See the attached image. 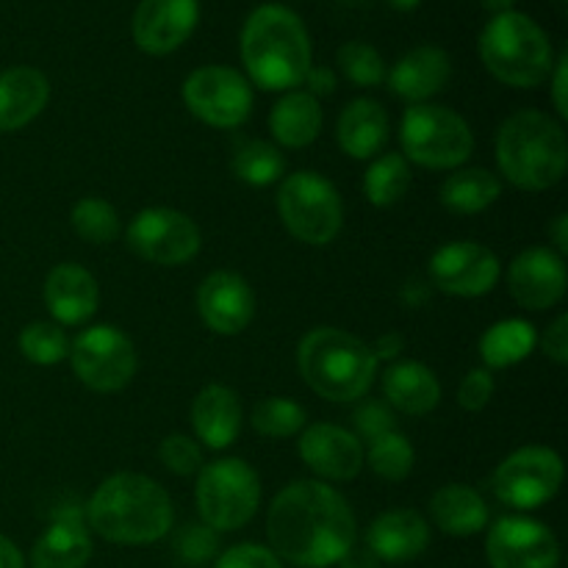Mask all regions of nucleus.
<instances>
[{
    "mask_svg": "<svg viewBox=\"0 0 568 568\" xmlns=\"http://www.w3.org/2000/svg\"><path fill=\"white\" fill-rule=\"evenodd\" d=\"M272 552L297 568H331L355 547L358 525L347 499L320 480H294L266 514Z\"/></svg>",
    "mask_w": 568,
    "mask_h": 568,
    "instance_id": "nucleus-1",
    "label": "nucleus"
},
{
    "mask_svg": "<svg viewBox=\"0 0 568 568\" xmlns=\"http://www.w3.org/2000/svg\"><path fill=\"white\" fill-rule=\"evenodd\" d=\"M172 499L164 488L136 471H120L94 488L87 521L105 541L122 547L155 544L172 530Z\"/></svg>",
    "mask_w": 568,
    "mask_h": 568,
    "instance_id": "nucleus-2",
    "label": "nucleus"
},
{
    "mask_svg": "<svg viewBox=\"0 0 568 568\" xmlns=\"http://www.w3.org/2000/svg\"><path fill=\"white\" fill-rule=\"evenodd\" d=\"M242 61L250 81L266 92H294L303 87L314 67L303 20L286 6H258L242 28Z\"/></svg>",
    "mask_w": 568,
    "mask_h": 568,
    "instance_id": "nucleus-3",
    "label": "nucleus"
},
{
    "mask_svg": "<svg viewBox=\"0 0 568 568\" xmlns=\"http://www.w3.org/2000/svg\"><path fill=\"white\" fill-rule=\"evenodd\" d=\"M497 166L505 181L525 192H547L564 181L568 139L549 114L525 109L510 114L497 133Z\"/></svg>",
    "mask_w": 568,
    "mask_h": 568,
    "instance_id": "nucleus-4",
    "label": "nucleus"
},
{
    "mask_svg": "<svg viewBox=\"0 0 568 568\" xmlns=\"http://www.w3.org/2000/svg\"><path fill=\"white\" fill-rule=\"evenodd\" d=\"M300 377L327 403H355L366 397L377 375L369 344L342 327H314L297 347Z\"/></svg>",
    "mask_w": 568,
    "mask_h": 568,
    "instance_id": "nucleus-5",
    "label": "nucleus"
},
{
    "mask_svg": "<svg viewBox=\"0 0 568 568\" xmlns=\"http://www.w3.org/2000/svg\"><path fill=\"white\" fill-rule=\"evenodd\" d=\"M480 59L497 81L514 89H536L555 67L547 31L521 11L491 17L480 33Z\"/></svg>",
    "mask_w": 568,
    "mask_h": 568,
    "instance_id": "nucleus-6",
    "label": "nucleus"
},
{
    "mask_svg": "<svg viewBox=\"0 0 568 568\" xmlns=\"http://www.w3.org/2000/svg\"><path fill=\"white\" fill-rule=\"evenodd\" d=\"M405 161L427 170H458L475 150L469 122L447 105H410L399 128Z\"/></svg>",
    "mask_w": 568,
    "mask_h": 568,
    "instance_id": "nucleus-7",
    "label": "nucleus"
},
{
    "mask_svg": "<svg viewBox=\"0 0 568 568\" xmlns=\"http://www.w3.org/2000/svg\"><path fill=\"white\" fill-rule=\"evenodd\" d=\"M200 519L214 532H231L247 525L261 503V480L242 458H222L200 469L197 488Z\"/></svg>",
    "mask_w": 568,
    "mask_h": 568,
    "instance_id": "nucleus-8",
    "label": "nucleus"
},
{
    "mask_svg": "<svg viewBox=\"0 0 568 568\" xmlns=\"http://www.w3.org/2000/svg\"><path fill=\"white\" fill-rule=\"evenodd\" d=\"M277 211L288 233L311 247L331 244L344 225V205L336 186L311 170L283 178L281 192H277Z\"/></svg>",
    "mask_w": 568,
    "mask_h": 568,
    "instance_id": "nucleus-9",
    "label": "nucleus"
},
{
    "mask_svg": "<svg viewBox=\"0 0 568 568\" xmlns=\"http://www.w3.org/2000/svg\"><path fill=\"white\" fill-rule=\"evenodd\" d=\"M67 358L78 381L98 394L122 392L136 375V347L114 325H94L78 333Z\"/></svg>",
    "mask_w": 568,
    "mask_h": 568,
    "instance_id": "nucleus-10",
    "label": "nucleus"
},
{
    "mask_svg": "<svg viewBox=\"0 0 568 568\" xmlns=\"http://www.w3.org/2000/svg\"><path fill=\"white\" fill-rule=\"evenodd\" d=\"M564 486V460L549 447H521L497 466L494 497L514 510H536L552 503Z\"/></svg>",
    "mask_w": 568,
    "mask_h": 568,
    "instance_id": "nucleus-11",
    "label": "nucleus"
},
{
    "mask_svg": "<svg viewBox=\"0 0 568 568\" xmlns=\"http://www.w3.org/2000/svg\"><path fill=\"white\" fill-rule=\"evenodd\" d=\"M183 103L205 125L231 131L250 120L253 87L233 67L209 64L183 81Z\"/></svg>",
    "mask_w": 568,
    "mask_h": 568,
    "instance_id": "nucleus-12",
    "label": "nucleus"
},
{
    "mask_svg": "<svg viewBox=\"0 0 568 568\" xmlns=\"http://www.w3.org/2000/svg\"><path fill=\"white\" fill-rule=\"evenodd\" d=\"M128 244L148 264L183 266L200 253L203 236L192 216L155 205L133 216L128 225Z\"/></svg>",
    "mask_w": 568,
    "mask_h": 568,
    "instance_id": "nucleus-13",
    "label": "nucleus"
},
{
    "mask_svg": "<svg viewBox=\"0 0 568 568\" xmlns=\"http://www.w3.org/2000/svg\"><path fill=\"white\" fill-rule=\"evenodd\" d=\"M491 568H558L560 547L547 525L527 516H505L494 521L486 538Z\"/></svg>",
    "mask_w": 568,
    "mask_h": 568,
    "instance_id": "nucleus-14",
    "label": "nucleus"
},
{
    "mask_svg": "<svg viewBox=\"0 0 568 568\" xmlns=\"http://www.w3.org/2000/svg\"><path fill=\"white\" fill-rule=\"evenodd\" d=\"M499 258L477 242H453L430 258V286L453 297H483L499 281Z\"/></svg>",
    "mask_w": 568,
    "mask_h": 568,
    "instance_id": "nucleus-15",
    "label": "nucleus"
},
{
    "mask_svg": "<svg viewBox=\"0 0 568 568\" xmlns=\"http://www.w3.org/2000/svg\"><path fill=\"white\" fill-rule=\"evenodd\" d=\"M566 261L549 247H530L510 261L508 288L527 311L555 308L566 297Z\"/></svg>",
    "mask_w": 568,
    "mask_h": 568,
    "instance_id": "nucleus-16",
    "label": "nucleus"
},
{
    "mask_svg": "<svg viewBox=\"0 0 568 568\" xmlns=\"http://www.w3.org/2000/svg\"><path fill=\"white\" fill-rule=\"evenodd\" d=\"M197 20V0H142L133 11V42L150 55H166L192 37Z\"/></svg>",
    "mask_w": 568,
    "mask_h": 568,
    "instance_id": "nucleus-17",
    "label": "nucleus"
},
{
    "mask_svg": "<svg viewBox=\"0 0 568 568\" xmlns=\"http://www.w3.org/2000/svg\"><path fill=\"white\" fill-rule=\"evenodd\" d=\"M297 453L314 475L333 483L355 480L366 464L364 444L358 442V436L327 422L305 427L297 442Z\"/></svg>",
    "mask_w": 568,
    "mask_h": 568,
    "instance_id": "nucleus-18",
    "label": "nucleus"
},
{
    "mask_svg": "<svg viewBox=\"0 0 568 568\" xmlns=\"http://www.w3.org/2000/svg\"><path fill=\"white\" fill-rule=\"evenodd\" d=\"M197 311L216 336H239L255 316V294L236 272H211L197 288Z\"/></svg>",
    "mask_w": 568,
    "mask_h": 568,
    "instance_id": "nucleus-19",
    "label": "nucleus"
},
{
    "mask_svg": "<svg viewBox=\"0 0 568 568\" xmlns=\"http://www.w3.org/2000/svg\"><path fill=\"white\" fill-rule=\"evenodd\" d=\"M449 78H453V61H449L447 50L436 48V44H422V48L408 50L392 67V72H386L388 89L410 105L436 98L438 92L447 89Z\"/></svg>",
    "mask_w": 568,
    "mask_h": 568,
    "instance_id": "nucleus-20",
    "label": "nucleus"
},
{
    "mask_svg": "<svg viewBox=\"0 0 568 568\" xmlns=\"http://www.w3.org/2000/svg\"><path fill=\"white\" fill-rule=\"evenodd\" d=\"M430 544V525L416 510H388L372 521L366 549L381 564H408L419 558Z\"/></svg>",
    "mask_w": 568,
    "mask_h": 568,
    "instance_id": "nucleus-21",
    "label": "nucleus"
},
{
    "mask_svg": "<svg viewBox=\"0 0 568 568\" xmlns=\"http://www.w3.org/2000/svg\"><path fill=\"white\" fill-rule=\"evenodd\" d=\"M100 303L98 281L78 264H59L44 281V305L55 325H83L94 316Z\"/></svg>",
    "mask_w": 568,
    "mask_h": 568,
    "instance_id": "nucleus-22",
    "label": "nucleus"
},
{
    "mask_svg": "<svg viewBox=\"0 0 568 568\" xmlns=\"http://www.w3.org/2000/svg\"><path fill=\"white\" fill-rule=\"evenodd\" d=\"M50 100V83L33 67L0 72V133H11L37 120Z\"/></svg>",
    "mask_w": 568,
    "mask_h": 568,
    "instance_id": "nucleus-23",
    "label": "nucleus"
},
{
    "mask_svg": "<svg viewBox=\"0 0 568 568\" xmlns=\"http://www.w3.org/2000/svg\"><path fill=\"white\" fill-rule=\"evenodd\" d=\"M192 427L211 449H227L242 430V403L233 388L211 383L194 397Z\"/></svg>",
    "mask_w": 568,
    "mask_h": 568,
    "instance_id": "nucleus-24",
    "label": "nucleus"
},
{
    "mask_svg": "<svg viewBox=\"0 0 568 568\" xmlns=\"http://www.w3.org/2000/svg\"><path fill=\"white\" fill-rule=\"evenodd\" d=\"M338 148L349 159L369 161L383 153L388 142V114L377 100L358 98L338 116Z\"/></svg>",
    "mask_w": 568,
    "mask_h": 568,
    "instance_id": "nucleus-25",
    "label": "nucleus"
},
{
    "mask_svg": "<svg viewBox=\"0 0 568 568\" xmlns=\"http://www.w3.org/2000/svg\"><path fill=\"white\" fill-rule=\"evenodd\" d=\"M383 394L392 408L408 416H427L442 403L438 377L433 375L430 366L419 364V361H403V364L388 366V372L383 375Z\"/></svg>",
    "mask_w": 568,
    "mask_h": 568,
    "instance_id": "nucleus-26",
    "label": "nucleus"
},
{
    "mask_svg": "<svg viewBox=\"0 0 568 568\" xmlns=\"http://www.w3.org/2000/svg\"><path fill=\"white\" fill-rule=\"evenodd\" d=\"M92 558V538L78 514H61L31 549L33 568H83Z\"/></svg>",
    "mask_w": 568,
    "mask_h": 568,
    "instance_id": "nucleus-27",
    "label": "nucleus"
},
{
    "mask_svg": "<svg viewBox=\"0 0 568 568\" xmlns=\"http://www.w3.org/2000/svg\"><path fill=\"white\" fill-rule=\"evenodd\" d=\"M430 516L436 527L447 536L469 538L486 530L488 505L471 486L464 483H447L438 488L430 499Z\"/></svg>",
    "mask_w": 568,
    "mask_h": 568,
    "instance_id": "nucleus-28",
    "label": "nucleus"
},
{
    "mask_svg": "<svg viewBox=\"0 0 568 568\" xmlns=\"http://www.w3.org/2000/svg\"><path fill=\"white\" fill-rule=\"evenodd\" d=\"M322 105L314 94L308 92H286L270 114V131L281 148L300 150L316 142L322 131Z\"/></svg>",
    "mask_w": 568,
    "mask_h": 568,
    "instance_id": "nucleus-29",
    "label": "nucleus"
},
{
    "mask_svg": "<svg viewBox=\"0 0 568 568\" xmlns=\"http://www.w3.org/2000/svg\"><path fill=\"white\" fill-rule=\"evenodd\" d=\"M503 197V183L491 170H455L442 186V203L449 214L471 216L491 209Z\"/></svg>",
    "mask_w": 568,
    "mask_h": 568,
    "instance_id": "nucleus-30",
    "label": "nucleus"
},
{
    "mask_svg": "<svg viewBox=\"0 0 568 568\" xmlns=\"http://www.w3.org/2000/svg\"><path fill=\"white\" fill-rule=\"evenodd\" d=\"M538 333L525 320H503L488 327L480 338V358L488 369H508L530 358Z\"/></svg>",
    "mask_w": 568,
    "mask_h": 568,
    "instance_id": "nucleus-31",
    "label": "nucleus"
},
{
    "mask_svg": "<svg viewBox=\"0 0 568 568\" xmlns=\"http://www.w3.org/2000/svg\"><path fill=\"white\" fill-rule=\"evenodd\" d=\"M410 181H414V175H410V164L405 161V155L383 153L372 159L369 170H366L364 194L377 209H392L408 194Z\"/></svg>",
    "mask_w": 568,
    "mask_h": 568,
    "instance_id": "nucleus-32",
    "label": "nucleus"
},
{
    "mask_svg": "<svg viewBox=\"0 0 568 568\" xmlns=\"http://www.w3.org/2000/svg\"><path fill=\"white\" fill-rule=\"evenodd\" d=\"M231 170L239 181L247 186H272L281 181L286 172V159H283L281 148L272 142H261V139H250L242 142L233 153Z\"/></svg>",
    "mask_w": 568,
    "mask_h": 568,
    "instance_id": "nucleus-33",
    "label": "nucleus"
},
{
    "mask_svg": "<svg viewBox=\"0 0 568 568\" xmlns=\"http://www.w3.org/2000/svg\"><path fill=\"white\" fill-rule=\"evenodd\" d=\"M70 225L78 239L89 244H111L120 239V214L114 205L103 197H83L72 205Z\"/></svg>",
    "mask_w": 568,
    "mask_h": 568,
    "instance_id": "nucleus-34",
    "label": "nucleus"
},
{
    "mask_svg": "<svg viewBox=\"0 0 568 568\" xmlns=\"http://www.w3.org/2000/svg\"><path fill=\"white\" fill-rule=\"evenodd\" d=\"M250 422H253V430L264 438H292L305 430L308 416H305L303 405H297L294 399L266 397L255 405Z\"/></svg>",
    "mask_w": 568,
    "mask_h": 568,
    "instance_id": "nucleus-35",
    "label": "nucleus"
},
{
    "mask_svg": "<svg viewBox=\"0 0 568 568\" xmlns=\"http://www.w3.org/2000/svg\"><path fill=\"white\" fill-rule=\"evenodd\" d=\"M364 460H369V469L377 477L388 483H399L414 469V447H410L403 433L392 430L369 444V455H364Z\"/></svg>",
    "mask_w": 568,
    "mask_h": 568,
    "instance_id": "nucleus-36",
    "label": "nucleus"
},
{
    "mask_svg": "<svg viewBox=\"0 0 568 568\" xmlns=\"http://www.w3.org/2000/svg\"><path fill=\"white\" fill-rule=\"evenodd\" d=\"M20 353L37 366H53L70 355V338L55 322H31L20 333Z\"/></svg>",
    "mask_w": 568,
    "mask_h": 568,
    "instance_id": "nucleus-37",
    "label": "nucleus"
},
{
    "mask_svg": "<svg viewBox=\"0 0 568 568\" xmlns=\"http://www.w3.org/2000/svg\"><path fill=\"white\" fill-rule=\"evenodd\" d=\"M338 70L349 83L361 89L381 87L386 81V61L372 44L347 42L338 48Z\"/></svg>",
    "mask_w": 568,
    "mask_h": 568,
    "instance_id": "nucleus-38",
    "label": "nucleus"
},
{
    "mask_svg": "<svg viewBox=\"0 0 568 568\" xmlns=\"http://www.w3.org/2000/svg\"><path fill=\"white\" fill-rule=\"evenodd\" d=\"M159 458H161V464H164L166 469L178 477L200 475V469L205 466L200 444L194 442V438L183 436V433H172V436H166L164 442H161Z\"/></svg>",
    "mask_w": 568,
    "mask_h": 568,
    "instance_id": "nucleus-39",
    "label": "nucleus"
},
{
    "mask_svg": "<svg viewBox=\"0 0 568 568\" xmlns=\"http://www.w3.org/2000/svg\"><path fill=\"white\" fill-rule=\"evenodd\" d=\"M220 549V538L205 525H186L175 538V555L186 566H203Z\"/></svg>",
    "mask_w": 568,
    "mask_h": 568,
    "instance_id": "nucleus-40",
    "label": "nucleus"
},
{
    "mask_svg": "<svg viewBox=\"0 0 568 568\" xmlns=\"http://www.w3.org/2000/svg\"><path fill=\"white\" fill-rule=\"evenodd\" d=\"M214 568H283L281 558L261 544H236L220 555Z\"/></svg>",
    "mask_w": 568,
    "mask_h": 568,
    "instance_id": "nucleus-41",
    "label": "nucleus"
},
{
    "mask_svg": "<svg viewBox=\"0 0 568 568\" xmlns=\"http://www.w3.org/2000/svg\"><path fill=\"white\" fill-rule=\"evenodd\" d=\"M355 430H358V442H375V438L386 436V433L397 430L394 414L383 403H364L355 410Z\"/></svg>",
    "mask_w": 568,
    "mask_h": 568,
    "instance_id": "nucleus-42",
    "label": "nucleus"
},
{
    "mask_svg": "<svg viewBox=\"0 0 568 568\" xmlns=\"http://www.w3.org/2000/svg\"><path fill=\"white\" fill-rule=\"evenodd\" d=\"M494 388H497V383H494L491 372L471 369L458 386V405L464 410H469V414H477V410H483L488 403H491Z\"/></svg>",
    "mask_w": 568,
    "mask_h": 568,
    "instance_id": "nucleus-43",
    "label": "nucleus"
},
{
    "mask_svg": "<svg viewBox=\"0 0 568 568\" xmlns=\"http://www.w3.org/2000/svg\"><path fill=\"white\" fill-rule=\"evenodd\" d=\"M544 353L552 358L555 364H568V316L560 314L558 320L549 325L547 336H544Z\"/></svg>",
    "mask_w": 568,
    "mask_h": 568,
    "instance_id": "nucleus-44",
    "label": "nucleus"
},
{
    "mask_svg": "<svg viewBox=\"0 0 568 568\" xmlns=\"http://www.w3.org/2000/svg\"><path fill=\"white\" fill-rule=\"evenodd\" d=\"M566 78H568V55L564 53L558 61H555L552 72H549V78H547V81H552V103H555V111H558L560 120H566L568 116Z\"/></svg>",
    "mask_w": 568,
    "mask_h": 568,
    "instance_id": "nucleus-45",
    "label": "nucleus"
},
{
    "mask_svg": "<svg viewBox=\"0 0 568 568\" xmlns=\"http://www.w3.org/2000/svg\"><path fill=\"white\" fill-rule=\"evenodd\" d=\"M303 83L308 87V94H314V98H327V94L336 92L338 87L336 72H333L331 67H311Z\"/></svg>",
    "mask_w": 568,
    "mask_h": 568,
    "instance_id": "nucleus-46",
    "label": "nucleus"
},
{
    "mask_svg": "<svg viewBox=\"0 0 568 568\" xmlns=\"http://www.w3.org/2000/svg\"><path fill=\"white\" fill-rule=\"evenodd\" d=\"M403 349H405L403 333L388 331V333H383L381 338H377L375 347H372V355H375L377 364H381V361H394V358H399V353H403Z\"/></svg>",
    "mask_w": 568,
    "mask_h": 568,
    "instance_id": "nucleus-47",
    "label": "nucleus"
},
{
    "mask_svg": "<svg viewBox=\"0 0 568 568\" xmlns=\"http://www.w3.org/2000/svg\"><path fill=\"white\" fill-rule=\"evenodd\" d=\"M338 568H383V564L366 547H353L342 560H338Z\"/></svg>",
    "mask_w": 568,
    "mask_h": 568,
    "instance_id": "nucleus-48",
    "label": "nucleus"
},
{
    "mask_svg": "<svg viewBox=\"0 0 568 568\" xmlns=\"http://www.w3.org/2000/svg\"><path fill=\"white\" fill-rule=\"evenodd\" d=\"M549 239L555 242V253L566 255L568 253V216L558 214L549 225Z\"/></svg>",
    "mask_w": 568,
    "mask_h": 568,
    "instance_id": "nucleus-49",
    "label": "nucleus"
},
{
    "mask_svg": "<svg viewBox=\"0 0 568 568\" xmlns=\"http://www.w3.org/2000/svg\"><path fill=\"white\" fill-rule=\"evenodd\" d=\"M0 568H26L22 552L17 549V544L9 541L6 536H0Z\"/></svg>",
    "mask_w": 568,
    "mask_h": 568,
    "instance_id": "nucleus-50",
    "label": "nucleus"
},
{
    "mask_svg": "<svg viewBox=\"0 0 568 568\" xmlns=\"http://www.w3.org/2000/svg\"><path fill=\"white\" fill-rule=\"evenodd\" d=\"M427 297H430V286H427V283L414 281L403 288V303L410 305V308H419V305H425Z\"/></svg>",
    "mask_w": 568,
    "mask_h": 568,
    "instance_id": "nucleus-51",
    "label": "nucleus"
},
{
    "mask_svg": "<svg viewBox=\"0 0 568 568\" xmlns=\"http://www.w3.org/2000/svg\"><path fill=\"white\" fill-rule=\"evenodd\" d=\"M480 3H483V9L491 11V14L497 17V14H505V11H514L516 0H480Z\"/></svg>",
    "mask_w": 568,
    "mask_h": 568,
    "instance_id": "nucleus-52",
    "label": "nucleus"
},
{
    "mask_svg": "<svg viewBox=\"0 0 568 568\" xmlns=\"http://www.w3.org/2000/svg\"><path fill=\"white\" fill-rule=\"evenodd\" d=\"M386 3H392L397 11H414L422 0H386Z\"/></svg>",
    "mask_w": 568,
    "mask_h": 568,
    "instance_id": "nucleus-53",
    "label": "nucleus"
}]
</instances>
